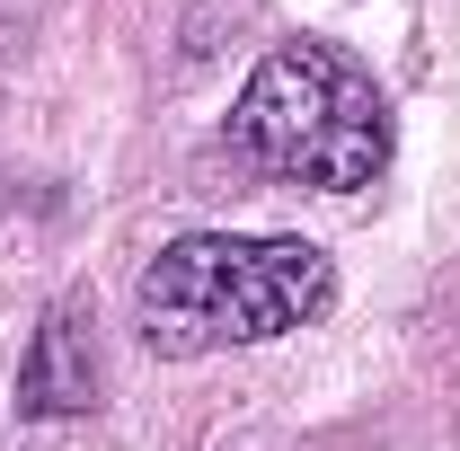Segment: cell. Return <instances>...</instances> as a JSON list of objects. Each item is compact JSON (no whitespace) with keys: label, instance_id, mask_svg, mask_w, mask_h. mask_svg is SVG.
<instances>
[{"label":"cell","instance_id":"cell-3","mask_svg":"<svg viewBox=\"0 0 460 451\" xmlns=\"http://www.w3.org/2000/svg\"><path fill=\"white\" fill-rule=\"evenodd\" d=\"M98 407V354H89V301H54L18 363V416H89Z\"/></svg>","mask_w":460,"mask_h":451},{"label":"cell","instance_id":"cell-2","mask_svg":"<svg viewBox=\"0 0 460 451\" xmlns=\"http://www.w3.org/2000/svg\"><path fill=\"white\" fill-rule=\"evenodd\" d=\"M230 142L284 186L363 195L390 169V98L372 89V71L354 54L292 36L248 71V89L230 107Z\"/></svg>","mask_w":460,"mask_h":451},{"label":"cell","instance_id":"cell-1","mask_svg":"<svg viewBox=\"0 0 460 451\" xmlns=\"http://www.w3.org/2000/svg\"><path fill=\"white\" fill-rule=\"evenodd\" d=\"M337 301V266L310 239H239V230H195L169 239L142 283H133V328L151 354L195 363L222 345H266L310 328Z\"/></svg>","mask_w":460,"mask_h":451}]
</instances>
